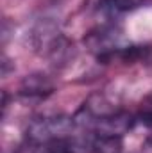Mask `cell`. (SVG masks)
I'll use <instances>...</instances> for the list:
<instances>
[{
  "label": "cell",
  "mask_w": 152,
  "mask_h": 153,
  "mask_svg": "<svg viewBox=\"0 0 152 153\" xmlns=\"http://www.w3.org/2000/svg\"><path fill=\"white\" fill-rule=\"evenodd\" d=\"M145 148H147V152H149V153H152V137L149 139V143H147V146H145Z\"/></svg>",
  "instance_id": "cell-5"
},
{
  "label": "cell",
  "mask_w": 152,
  "mask_h": 153,
  "mask_svg": "<svg viewBox=\"0 0 152 153\" xmlns=\"http://www.w3.org/2000/svg\"><path fill=\"white\" fill-rule=\"evenodd\" d=\"M145 0H97V11L108 20H116L118 16L141 7Z\"/></svg>",
  "instance_id": "cell-2"
},
{
  "label": "cell",
  "mask_w": 152,
  "mask_h": 153,
  "mask_svg": "<svg viewBox=\"0 0 152 153\" xmlns=\"http://www.w3.org/2000/svg\"><path fill=\"white\" fill-rule=\"evenodd\" d=\"M88 50L100 61V62H108L114 57L122 59L125 50L131 46V45H125L123 38H122V32L120 29L109 23V25H102L95 30H91L88 34V38L84 39Z\"/></svg>",
  "instance_id": "cell-1"
},
{
  "label": "cell",
  "mask_w": 152,
  "mask_h": 153,
  "mask_svg": "<svg viewBox=\"0 0 152 153\" xmlns=\"http://www.w3.org/2000/svg\"><path fill=\"white\" fill-rule=\"evenodd\" d=\"M52 89H54V87H52V84H50L47 78L32 75L23 82L20 94H22V96H38V98H45L47 94L52 93Z\"/></svg>",
  "instance_id": "cell-3"
},
{
  "label": "cell",
  "mask_w": 152,
  "mask_h": 153,
  "mask_svg": "<svg viewBox=\"0 0 152 153\" xmlns=\"http://www.w3.org/2000/svg\"><path fill=\"white\" fill-rule=\"evenodd\" d=\"M134 116H136V123L152 128V98L141 107V111H140L138 114H134Z\"/></svg>",
  "instance_id": "cell-4"
}]
</instances>
